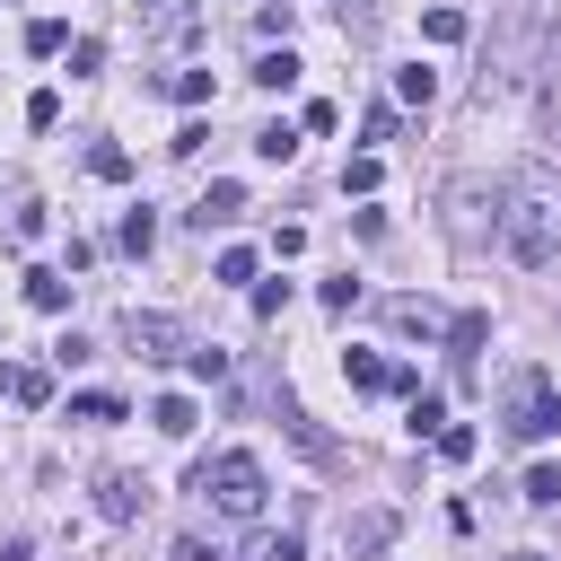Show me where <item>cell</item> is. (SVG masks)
<instances>
[{"label":"cell","instance_id":"obj_2","mask_svg":"<svg viewBox=\"0 0 561 561\" xmlns=\"http://www.w3.org/2000/svg\"><path fill=\"white\" fill-rule=\"evenodd\" d=\"M193 491H202L219 517H263V465H254L245 447L202 456V465H193Z\"/></svg>","mask_w":561,"mask_h":561},{"label":"cell","instance_id":"obj_3","mask_svg":"<svg viewBox=\"0 0 561 561\" xmlns=\"http://www.w3.org/2000/svg\"><path fill=\"white\" fill-rule=\"evenodd\" d=\"M508 430H517V438H552V430H561V394H552L543 377H517V394H508Z\"/></svg>","mask_w":561,"mask_h":561},{"label":"cell","instance_id":"obj_10","mask_svg":"<svg viewBox=\"0 0 561 561\" xmlns=\"http://www.w3.org/2000/svg\"><path fill=\"white\" fill-rule=\"evenodd\" d=\"M482 342H491V316H482V307H473V316H456V324H447V359H456V368H465V359H473V351H482Z\"/></svg>","mask_w":561,"mask_h":561},{"label":"cell","instance_id":"obj_21","mask_svg":"<svg viewBox=\"0 0 561 561\" xmlns=\"http://www.w3.org/2000/svg\"><path fill=\"white\" fill-rule=\"evenodd\" d=\"M377 175H386V167H377V149H359V158L342 167V193H377Z\"/></svg>","mask_w":561,"mask_h":561},{"label":"cell","instance_id":"obj_27","mask_svg":"<svg viewBox=\"0 0 561 561\" xmlns=\"http://www.w3.org/2000/svg\"><path fill=\"white\" fill-rule=\"evenodd\" d=\"M26 123H35V131H53V123H61V96H53V88H35V96H26Z\"/></svg>","mask_w":561,"mask_h":561},{"label":"cell","instance_id":"obj_6","mask_svg":"<svg viewBox=\"0 0 561 561\" xmlns=\"http://www.w3.org/2000/svg\"><path fill=\"white\" fill-rule=\"evenodd\" d=\"M342 543H351V561H377V552L394 543V508H359V517L342 526Z\"/></svg>","mask_w":561,"mask_h":561},{"label":"cell","instance_id":"obj_14","mask_svg":"<svg viewBox=\"0 0 561 561\" xmlns=\"http://www.w3.org/2000/svg\"><path fill=\"white\" fill-rule=\"evenodd\" d=\"M26 307L61 316V307H70V280H61V272H26Z\"/></svg>","mask_w":561,"mask_h":561},{"label":"cell","instance_id":"obj_18","mask_svg":"<svg viewBox=\"0 0 561 561\" xmlns=\"http://www.w3.org/2000/svg\"><path fill=\"white\" fill-rule=\"evenodd\" d=\"M517 491H526L535 508H552V500H561V465H526V482H517Z\"/></svg>","mask_w":561,"mask_h":561},{"label":"cell","instance_id":"obj_20","mask_svg":"<svg viewBox=\"0 0 561 561\" xmlns=\"http://www.w3.org/2000/svg\"><path fill=\"white\" fill-rule=\"evenodd\" d=\"M88 175H105V184H123V175H131V158H123L114 140H96V149H88Z\"/></svg>","mask_w":561,"mask_h":561},{"label":"cell","instance_id":"obj_33","mask_svg":"<svg viewBox=\"0 0 561 561\" xmlns=\"http://www.w3.org/2000/svg\"><path fill=\"white\" fill-rule=\"evenodd\" d=\"M289 307V280H254V316H280Z\"/></svg>","mask_w":561,"mask_h":561},{"label":"cell","instance_id":"obj_8","mask_svg":"<svg viewBox=\"0 0 561 561\" xmlns=\"http://www.w3.org/2000/svg\"><path fill=\"white\" fill-rule=\"evenodd\" d=\"M237 210H245V184H237V175H219V184L193 202V228H228Z\"/></svg>","mask_w":561,"mask_h":561},{"label":"cell","instance_id":"obj_7","mask_svg":"<svg viewBox=\"0 0 561 561\" xmlns=\"http://www.w3.org/2000/svg\"><path fill=\"white\" fill-rule=\"evenodd\" d=\"M280 430H289V447H298V456H316V465H342V447H333V438H324V430H316V421H307L289 394H280Z\"/></svg>","mask_w":561,"mask_h":561},{"label":"cell","instance_id":"obj_9","mask_svg":"<svg viewBox=\"0 0 561 561\" xmlns=\"http://www.w3.org/2000/svg\"><path fill=\"white\" fill-rule=\"evenodd\" d=\"M342 377H351L359 394H386V386H394V359H377V351H342Z\"/></svg>","mask_w":561,"mask_h":561},{"label":"cell","instance_id":"obj_12","mask_svg":"<svg viewBox=\"0 0 561 561\" xmlns=\"http://www.w3.org/2000/svg\"><path fill=\"white\" fill-rule=\"evenodd\" d=\"M237 561H298V526H263V535H245Z\"/></svg>","mask_w":561,"mask_h":561},{"label":"cell","instance_id":"obj_35","mask_svg":"<svg viewBox=\"0 0 561 561\" xmlns=\"http://www.w3.org/2000/svg\"><path fill=\"white\" fill-rule=\"evenodd\" d=\"M175 561H219V552H210L202 535H184V543H175Z\"/></svg>","mask_w":561,"mask_h":561},{"label":"cell","instance_id":"obj_25","mask_svg":"<svg viewBox=\"0 0 561 561\" xmlns=\"http://www.w3.org/2000/svg\"><path fill=\"white\" fill-rule=\"evenodd\" d=\"M438 456L465 465V456H473V421H447V430H438Z\"/></svg>","mask_w":561,"mask_h":561},{"label":"cell","instance_id":"obj_19","mask_svg":"<svg viewBox=\"0 0 561 561\" xmlns=\"http://www.w3.org/2000/svg\"><path fill=\"white\" fill-rule=\"evenodd\" d=\"M421 35H430V44H465V9H430Z\"/></svg>","mask_w":561,"mask_h":561},{"label":"cell","instance_id":"obj_38","mask_svg":"<svg viewBox=\"0 0 561 561\" xmlns=\"http://www.w3.org/2000/svg\"><path fill=\"white\" fill-rule=\"evenodd\" d=\"M517 561H543V552H517Z\"/></svg>","mask_w":561,"mask_h":561},{"label":"cell","instance_id":"obj_22","mask_svg":"<svg viewBox=\"0 0 561 561\" xmlns=\"http://www.w3.org/2000/svg\"><path fill=\"white\" fill-rule=\"evenodd\" d=\"M70 421H123V394H70Z\"/></svg>","mask_w":561,"mask_h":561},{"label":"cell","instance_id":"obj_31","mask_svg":"<svg viewBox=\"0 0 561 561\" xmlns=\"http://www.w3.org/2000/svg\"><path fill=\"white\" fill-rule=\"evenodd\" d=\"M359 140H394V105H368L359 114Z\"/></svg>","mask_w":561,"mask_h":561},{"label":"cell","instance_id":"obj_15","mask_svg":"<svg viewBox=\"0 0 561 561\" xmlns=\"http://www.w3.org/2000/svg\"><path fill=\"white\" fill-rule=\"evenodd\" d=\"M289 79H298V53H289V44H280V53H263V61H254V88H289Z\"/></svg>","mask_w":561,"mask_h":561},{"label":"cell","instance_id":"obj_1","mask_svg":"<svg viewBox=\"0 0 561 561\" xmlns=\"http://www.w3.org/2000/svg\"><path fill=\"white\" fill-rule=\"evenodd\" d=\"M500 245H508V263H526V272L561 263V184H552L543 167H517V175L500 184Z\"/></svg>","mask_w":561,"mask_h":561},{"label":"cell","instance_id":"obj_26","mask_svg":"<svg viewBox=\"0 0 561 561\" xmlns=\"http://www.w3.org/2000/svg\"><path fill=\"white\" fill-rule=\"evenodd\" d=\"M167 88H175V96H184V105H210V70H175V79H167Z\"/></svg>","mask_w":561,"mask_h":561},{"label":"cell","instance_id":"obj_32","mask_svg":"<svg viewBox=\"0 0 561 561\" xmlns=\"http://www.w3.org/2000/svg\"><path fill=\"white\" fill-rule=\"evenodd\" d=\"M219 280H254V245H228L219 254Z\"/></svg>","mask_w":561,"mask_h":561},{"label":"cell","instance_id":"obj_24","mask_svg":"<svg viewBox=\"0 0 561 561\" xmlns=\"http://www.w3.org/2000/svg\"><path fill=\"white\" fill-rule=\"evenodd\" d=\"M61 44H70L61 18H35V26H26V53H61Z\"/></svg>","mask_w":561,"mask_h":561},{"label":"cell","instance_id":"obj_16","mask_svg":"<svg viewBox=\"0 0 561 561\" xmlns=\"http://www.w3.org/2000/svg\"><path fill=\"white\" fill-rule=\"evenodd\" d=\"M394 96H412V105H430V96H438V70H430V61H412V70H394Z\"/></svg>","mask_w":561,"mask_h":561},{"label":"cell","instance_id":"obj_36","mask_svg":"<svg viewBox=\"0 0 561 561\" xmlns=\"http://www.w3.org/2000/svg\"><path fill=\"white\" fill-rule=\"evenodd\" d=\"M0 561H35V552H26V535H9V543H0Z\"/></svg>","mask_w":561,"mask_h":561},{"label":"cell","instance_id":"obj_13","mask_svg":"<svg viewBox=\"0 0 561 561\" xmlns=\"http://www.w3.org/2000/svg\"><path fill=\"white\" fill-rule=\"evenodd\" d=\"M149 421H158L167 438H193V421H202V412H193V394H158V403H149Z\"/></svg>","mask_w":561,"mask_h":561},{"label":"cell","instance_id":"obj_5","mask_svg":"<svg viewBox=\"0 0 561 561\" xmlns=\"http://www.w3.org/2000/svg\"><path fill=\"white\" fill-rule=\"evenodd\" d=\"M140 508H149V482L140 473H96V517L105 526H131Z\"/></svg>","mask_w":561,"mask_h":561},{"label":"cell","instance_id":"obj_29","mask_svg":"<svg viewBox=\"0 0 561 561\" xmlns=\"http://www.w3.org/2000/svg\"><path fill=\"white\" fill-rule=\"evenodd\" d=\"M123 245H131V254H149V245H158V219H149V210H131V219H123Z\"/></svg>","mask_w":561,"mask_h":561},{"label":"cell","instance_id":"obj_34","mask_svg":"<svg viewBox=\"0 0 561 561\" xmlns=\"http://www.w3.org/2000/svg\"><path fill=\"white\" fill-rule=\"evenodd\" d=\"M324 307H333V316H351V307H359V280H351V272H342V280H324Z\"/></svg>","mask_w":561,"mask_h":561},{"label":"cell","instance_id":"obj_30","mask_svg":"<svg viewBox=\"0 0 561 561\" xmlns=\"http://www.w3.org/2000/svg\"><path fill=\"white\" fill-rule=\"evenodd\" d=\"M96 61H105V44H96V35H70V70H79V79H88V70H96Z\"/></svg>","mask_w":561,"mask_h":561},{"label":"cell","instance_id":"obj_17","mask_svg":"<svg viewBox=\"0 0 561 561\" xmlns=\"http://www.w3.org/2000/svg\"><path fill=\"white\" fill-rule=\"evenodd\" d=\"M386 316H394V324H403V333H438V307H430V298H394V307H386Z\"/></svg>","mask_w":561,"mask_h":561},{"label":"cell","instance_id":"obj_23","mask_svg":"<svg viewBox=\"0 0 561 561\" xmlns=\"http://www.w3.org/2000/svg\"><path fill=\"white\" fill-rule=\"evenodd\" d=\"M447 430V403L438 394H412V438H438Z\"/></svg>","mask_w":561,"mask_h":561},{"label":"cell","instance_id":"obj_11","mask_svg":"<svg viewBox=\"0 0 561 561\" xmlns=\"http://www.w3.org/2000/svg\"><path fill=\"white\" fill-rule=\"evenodd\" d=\"M9 403H26V412H35V403H53V368L18 359V368H9Z\"/></svg>","mask_w":561,"mask_h":561},{"label":"cell","instance_id":"obj_28","mask_svg":"<svg viewBox=\"0 0 561 561\" xmlns=\"http://www.w3.org/2000/svg\"><path fill=\"white\" fill-rule=\"evenodd\" d=\"M254 149H263V158H289V149H298V131H289V123H263V131H254Z\"/></svg>","mask_w":561,"mask_h":561},{"label":"cell","instance_id":"obj_37","mask_svg":"<svg viewBox=\"0 0 561 561\" xmlns=\"http://www.w3.org/2000/svg\"><path fill=\"white\" fill-rule=\"evenodd\" d=\"M131 9H158V0H131Z\"/></svg>","mask_w":561,"mask_h":561},{"label":"cell","instance_id":"obj_4","mask_svg":"<svg viewBox=\"0 0 561 561\" xmlns=\"http://www.w3.org/2000/svg\"><path fill=\"white\" fill-rule=\"evenodd\" d=\"M123 342H131V359H175V351H184V324L158 316V307H131V316H123Z\"/></svg>","mask_w":561,"mask_h":561}]
</instances>
